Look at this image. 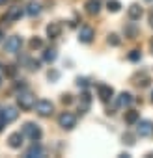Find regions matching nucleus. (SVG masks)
Segmentation results:
<instances>
[{
    "label": "nucleus",
    "mask_w": 153,
    "mask_h": 158,
    "mask_svg": "<svg viewBox=\"0 0 153 158\" xmlns=\"http://www.w3.org/2000/svg\"><path fill=\"white\" fill-rule=\"evenodd\" d=\"M136 35H138V28H136L134 24H127V26H125V37L134 39Z\"/></svg>",
    "instance_id": "nucleus-20"
},
{
    "label": "nucleus",
    "mask_w": 153,
    "mask_h": 158,
    "mask_svg": "<svg viewBox=\"0 0 153 158\" xmlns=\"http://www.w3.org/2000/svg\"><path fill=\"white\" fill-rule=\"evenodd\" d=\"M140 58H142V56H140L138 50H131V52H129V60H131V61H140Z\"/></svg>",
    "instance_id": "nucleus-27"
},
{
    "label": "nucleus",
    "mask_w": 153,
    "mask_h": 158,
    "mask_svg": "<svg viewBox=\"0 0 153 158\" xmlns=\"http://www.w3.org/2000/svg\"><path fill=\"white\" fill-rule=\"evenodd\" d=\"M2 4H6V0H0V6H2Z\"/></svg>",
    "instance_id": "nucleus-37"
},
{
    "label": "nucleus",
    "mask_w": 153,
    "mask_h": 158,
    "mask_svg": "<svg viewBox=\"0 0 153 158\" xmlns=\"http://www.w3.org/2000/svg\"><path fill=\"white\" fill-rule=\"evenodd\" d=\"M2 37H4V32H2V30H0V39H2Z\"/></svg>",
    "instance_id": "nucleus-36"
},
{
    "label": "nucleus",
    "mask_w": 153,
    "mask_h": 158,
    "mask_svg": "<svg viewBox=\"0 0 153 158\" xmlns=\"http://www.w3.org/2000/svg\"><path fill=\"white\" fill-rule=\"evenodd\" d=\"M26 13H28L30 17H36V15H39V13H41V6H39V4H36V2H30V4L26 6Z\"/></svg>",
    "instance_id": "nucleus-19"
},
{
    "label": "nucleus",
    "mask_w": 153,
    "mask_h": 158,
    "mask_svg": "<svg viewBox=\"0 0 153 158\" xmlns=\"http://www.w3.org/2000/svg\"><path fill=\"white\" fill-rule=\"evenodd\" d=\"M47 76H49V80H50V82H56L58 78H60V73H58L56 69H52V71H49V74H47Z\"/></svg>",
    "instance_id": "nucleus-26"
},
{
    "label": "nucleus",
    "mask_w": 153,
    "mask_h": 158,
    "mask_svg": "<svg viewBox=\"0 0 153 158\" xmlns=\"http://www.w3.org/2000/svg\"><path fill=\"white\" fill-rule=\"evenodd\" d=\"M94 35H95V32H94L92 26H82L81 32H79V41L81 43H92L94 41Z\"/></svg>",
    "instance_id": "nucleus-8"
},
{
    "label": "nucleus",
    "mask_w": 153,
    "mask_h": 158,
    "mask_svg": "<svg viewBox=\"0 0 153 158\" xmlns=\"http://www.w3.org/2000/svg\"><path fill=\"white\" fill-rule=\"evenodd\" d=\"M134 80H138V82H134V84H136L138 88H146V86L149 84V76L142 73V76H134Z\"/></svg>",
    "instance_id": "nucleus-21"
},
{
    "label": "nucleus",
    "mask_w": 153,
    "mask_h": 158,
    "mask_svg": "<svg viewBox=\"0 0 153 158\" xmlns=\"http://www.w3.org/2000/svg\"><path fill=\"white\" fill-rule=\"evenodd\" d=\"M6 125H8V123H6V119L2 117V114H0V132L4 130V127H6Z\"/></svg>",
    "instance_id": "nucleus-32"
},
{
    "label": "nucleus",
    "mask_w": 153,
    "mask_h": 158,
    "mask_svg": "<svg viewBox=\"0 0 153 158\" xmlns=\"http://www.w3.org/2000/svg\"><path fill=\"white\" fill-rule=\"evenodd\" d=\"M151 102H153V91H151Z\"/></svg>",
    "instance_id": "nucleus-39"
},
{
    "label": "nucleus",
    "mask_w": 153,
    "mask_h": 158,
    "mask_svg": "<svg viewBox=\"0 0 153 158\" xmlns=\"http://www.w3.org/2000/svg\"><path fill=\"white\" fill-rule=\"evenodd\" d=\"M76 86L82 88V89H86L88 88V80H86V78H76Z\"/></svg>",
    "instance_id": "nucleus-29"
},
{
    "label": "nucleus",
    "mask_w": 153,
    "mask_h": 158,
    "mask_svg": "<svg viewBox=\"0 0 153 158\" xmlns=\"http://www.w3.org/2000/svg\"><path fill=\"white\" fill-rule=\"evenodd\" d=\"M56 56H58V54H56V50H54V48H47V50H45V54H43V60H45V61H49V63H52V61L56 60Z\"/></svg>",
    "instance_id": "nucleus-23"
},
{
    "label": "nucleus",
    "mask_w": 153,
    "mask_h": 158,
    "mask_svg": "<svg viewBox=\"0 0 153 158\" xmlns=\"http://www.w3.org/2000/svg\"><path fill=\"white\" fill-rule=\"evenodd\" d=\"M23 134H24L26 138H30L32 141H39V138H41V128H39V125H36V123H26V125L23 127Z\"/></svg>",
    "instance_id": "nucleus-3"
},
{
    "label": "nucleus",
    "mask_w": 153,
    "mask_h": 158,
    "mask_svg": "<svg viewBox=\"0 0 153 158\" xmlns=\"http://www.w3.org/2000/svg\"><path fill=\"white\" fill-rule=\"evenodd\" d=\"M0 114H2V117L6 119V123H11V121H15V119H17V115H19V112H17L13 106H8V108H4L2 112H0Z\"/></svg>",
    "instance_id": "nucleus-12"
},
{
    "label": "nucleus",
    "mask_w": 153,
    "mask_h": 158,
    "mask_svg": "<svg viewBox=\"0 0 153 158\" xmlns=\"http://www.w3.org/2000/svg\"><path fill=\"white\" fill-rule=\"evenodd\" d=\"M97 97H99L103 102L110 101V99L114 97V89H112V86H108V84H99V86H97Z\"/></svg>",
    "instance_id": "nucleus-7"
},
{
    "label": "nucleus",
    "mask_w": 153,
    "mask_h": 158,
    "mask_svg": "<svg viewBox=\"0 0 153 158\" xmlns=\"http://www.w3.org/2000/svg\"><path fill=\"white\" fill-rule=\"evenodd\" d=\"M23 138H24V134H21V132H13V134H10V138H8L10 147H11V149H21V145H23Z\"/></svg>",
    "instance_id": "nucleus-10"
},
{
    "label": "nucleus",
    "mask_w": 153,
    "mask_h": 158,
    "mask_svg": "<svg viewBox=\"0 0 153 158\" xmlns=\"http://www.w3.org/2000/svg\"><path fill=\"white\" fill-rule=\"evenodd\" d=\"M15 88H21V89H24V88H26V84H24V80H19V82L15 84Z\"/></svg>",
    "instance_id": "nucleus-33"
},
{
    "label": "nucleus",
    "mask_w": 153,
    "mask_h": 158,
    "mask_svg": "<svg viewBox=\"0 0 153 158\" xmlns=\"http://www.w3.org/2000/svg\"><path fill=\"white\" fill-rule=\"evenodd\" d=\"M116 104H118V108H127V106H131V104H133V95L127 93V91L120 93L118 99H116Z\"/></svg>",
    "instance_id": "nucleus-9"
},
{
    "label": "nucleus",
    "mask_w": 153,
    "mask_h": 158,
    "mask_svg": "<svg viewBox=\"0 0 153 158\" xmlns=\"http://www.w3.org/2000/svg\"><path fill=\"white\" fill-rule=\"evenodd\" d=\"M58 125L65 130H71L75 125H76V117L71 114V112H62L60 117H58Z\"/></svg>",
    "instance_id": "nucleus-4"
},
{
    "label": "nucleus",
    "mask_w": 153,
    "mask_h": 158,
    "mask_svg": "<svg viewBox=\"0 0 153 158\" xmlns=\"http://www.w3.org/2000/svg\"><path fill=\"white\" fill-rule=\"evenodd\" d=\"M60 34H62V24H60V23H50V24L47 26V35H49L50 39L60 37Z\"/></svg>",
    "instance_id": "nucleus-11"
},
{
    "label": "nucleus",
    "mask_w": 153,
    "mask_h": 158,
    "mask_svg": "<svg viewBox=\"0 0 153 158\" xmlns=\"http://www.w3.org/2000/svg\"><path fill=\"white\" fill-rule=\"evenodd\" d=\"M120 8H121L120 0H108V2H107V10H108V11H112V13L120 11Z\"/></svg>",
    "instance_id": "nucleus-22"
},
{
    "label": "nucleus",
    "mask_w": 153,
    "mask_h": 158,
    "mask_svg": "<svg viewBox=\"0 0 153 158\" xmlns=\"http://www.w3.org/2000/svg\"><path fill=\"white\" fill-rule=\"evenodd\" d=\"M21 15H23V11H21V8L19 6H13L10 11H8V15L4 17V21H10V23H15V21H19L21 19Z\"/></svg>",
    "instance_id": "nucleus-15"
},
{
    "label": "nucleus",
    "mask_w": 153,
    "mask_h": 158,
    "mask_svg": "<svg viewBox=\"0 0 153 158\" xmlns=\"http://www.w3.org/2000/svg\"><path fill=\"white\" fill-rule=\"evenodd\" d=\"M99 10H101L99 0H88V2H86V11H88L90 15H97Z\"/></svg>",
    "instance_id": "nucleus-17"
},
{
    "label": "nucleus",
    "mask_w": 153,
    "mask_h": 158,
    "mask_svg": "<svg viewBox=\"0 0 153 158\" xmlns=\"http://www.w3.org/2000/svg\"><path fill=\"white\" fill-rule=\"evenodd\" d=\"M62 102H63V104H71V102H73V97H71L69 93H65V95H62Z\"/></svg>",
    "instance_id": "nucleus-30"
},
{
    "label": "nucleus",
    "mask_w": 153,
    "mask_h": 158,
    "mask_svg": "<svg viewBox=\"0 0 153 158\" xmlns=\"http://www.w3.org/2000/svg\"><path fill=\"white\" fill-rule=\"evenodd\" d=\"M52 110H54V104H52L50 101L41 99V101H37V102H36V112H37L39 115H43V117L50 115V114H52Z\"/></svg>",
    "instance_id": "nucleus-6"
},
{
    "label": "nucleus",
    "mask_w": 153,
    "mask_h": 158,
    "mask_svg": "<svg viewBox=\"0 0 153 158\" xmlns=\"http://www.w3.org/2000/svg\"><path fill=\"white\" fill-rule=\"evenodd\" d=\"M138 119H140V114L138 112H134V110L125 112V123L127 125H134V123H138Z\"/></svg>",
    "instance_id": "nucleus-18"
},
{
    "label": "nucleus",
    "mask_w": 153,
    "mask_h": 158,
    "mask_svg": "<svg viewBox=\"0 0 153 158\" xmlns=\"http://www.w3.org/2000/svg\"><path fill=\"white\" fill-rule=\"evenodd\" d=\"M127 15H129L131 21H140V17H142V8H140L138 4H133V6H129Z\"/></svg>",
    "instance_id": "nucleus-14"
},
{
    "label": "nucleus",
    "mask_w": 153,
    "mask_h": 158,
    "mask_svg": "<svg viewBox=\"0 0 153 158\" xmlns=\"http://www.w3.org/2000/svg\"><path fill=\"white\" fill-rule=\"evenodd\" d=\"M6 74L13 76V74H15V67H13V65H8V69H6Z\"/></svg>",
    "instance_id": "nucleus-31"
},
{
    "label": "nucleus",
    "mask_w": 153,
    "mask_h": 158,
    "mask_svg": "<svg viewBox=\"0 0 153 158\" xmlns=\"http://www.w3.org/2000/svg\"><path fill=\"white\" fill-rule=\"evenodd\" d=\"M90 102H92V97H90V93H82V97H81V102H79V112L81 114H86L88 112V108H90Z\"/></svg>",
    "instance_id": "nucleus-16"
},
{
    "label": "nucleus",
    "mask_w": 153,
    "mask_h": 158,
    "mask_svg": "<svg viewBox=\"0 0 153 158\" xmlns=\"http://www.w3.org/2000/svg\"><path fill=\"white\" fill-rule=\"evenodd\" d=\"M21 47H23V37H21V35H11V37H8L6 43H4V50L10 52V54L19 52Z\"/></svg>",
    "instance_id": "nucleus-2"
},
{
    "label": "nucleus",
    "mask_w": 153,
    "mask_h": 158,
    "mask_svg": "<svg viewBox=\"0 0 153 158\" xmlns=\"http://www.w3.org/2000/svg\"><path fill=\"white\" fill-rule=\"evenodd\" d=\"M136 134H138L140 138H149V136L153 134V123L147 121V119L138 121V123H136Z\"/></svg>",
    "instance_id": "nucleus-5"
},
{
    "label": "nucleus",
    "mask_w": 153,
    "mask_h": 158,
    "mask_svg": "<svg viewBox=\"0 0 153 158\" xmlns=\"http://www.w3.org/2000/svg\"><path fill=\"white\" fill-rule=\"evenodd\" d=\"M36 156H43V147L37 141H34L30 145V149L26 151V158H36Z\"/></svg>",
    "instance_id": "nucleus-13"
},
{
    "label": "nucleus",
    "mask_w": 153,
    "mask_h": 158,
    "mask_svg": "<svg viewBox=\"0 0 153 158\" xmlns=\"http://www.w3.org/2000/svg\"><path fill=\"white\" fill-rule=\"evenodd\" d=\"M43 47V41H41V37H32L30 39V48L32 50H36V48H41Z\"/></svg>",
    "instance_id": "nucleus-24"
},
{
    "label": "nucleus",
    "mask_w": 153,
    "mask_h": 158,
    "mask_svg": "<svg viewBox=\"0 0 153 158\" xmlns=\"http://www.w3.org/2000/svg\"><path fill=\"white\" fill-rule=\"evenodd\" d=\"M123 141H125L127 145H134V136L127 132V134H123Z\"/></svg>",
    "instance_id": "nucleus-28"
},
{
    "label": "nucleus",
    "mask_w": 153,
    "mask_h": 158,
    "mask_svg": "<svg viewBox=\"0 0 153 158\" xmlns=\"http://www.w3.org/2000/svg\"><path fill=\"white\" fill-rule=\"evenodd\" d=\"M149 24H151V28H153V11L149 13Z\"/></svg>",
    "instance_id": "nucleus-34"
},
{
    "label": "nucleus",
    "mask_w": 153,
    "mask_h": 158,
    "mask_svg": "<svg viewBox=\"0 0 153 158\" xmlns=\"http://www.w3.org/2000/svg\"><path fill=\"white\" fill-rule=\"evenodd\" d=\"M149 47H151V50H153V37H151V41H149Z\"/></svg>",
    "instance_id": "nucleus-35"
},
{
    "label": "nucleus",
    "mask_w": 153,
    "mask_h": 158,
    "mask_svg": "<svg viewBox=\"0 0 153 158\" xmlns=\"http://www.w3.org/2000/svg\"><path fill=\"white\" fill-rule=\"evenodd\" d=\"M0 86H2V76H0Z\"/></svg>",
    "instance_id": "nucleus-38"
},
{
    "label": "nucleus",
    "mask_w": 153,
    "mask_h": 158,
    "mask_svg": "<svg viewBox=\"0 0 153 158\" xmlns=\"http://www.w3.org/2000/svg\"><path fill=\"white\" fill-rule=\"evenodd\" d=\"M120 43H121V39H120L116 34H110V35H108V45H112V47H118Z\"/></svg>",
    "instance_id": "nucleus-25"
},
{
    "label": "nucleus",
    "mask_w": 153,
    "mask_h": 158,
    "mask_svg": "<svg viewBox=\"0 0 153 158\" xmlns=\"http://www.w3.org/2000/svg\"><path fill=\"white\" fill-rule=\"evenodd\" d=\"M17 104L21 106V110H32L36 106V97L30 91H23L17 97Z\"/></svg>",
    "instance_id": "nucleus-1"
}]
</instances>
